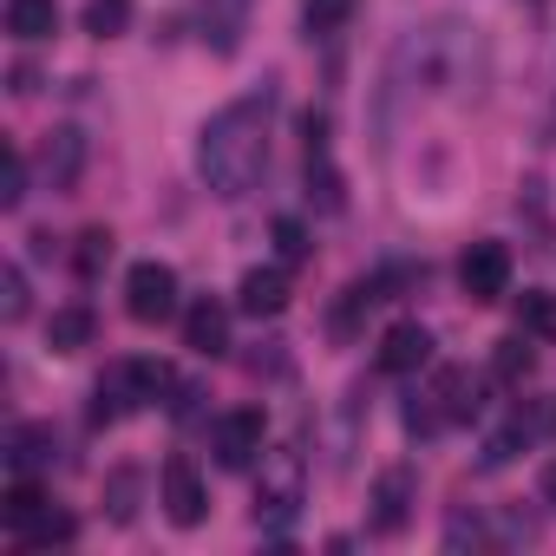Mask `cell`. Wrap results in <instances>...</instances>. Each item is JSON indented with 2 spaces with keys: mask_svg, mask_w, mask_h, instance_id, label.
Wrapping results in <instances>:
<instances>
[{
  "mask_svg": "<svg viewBox=\"0 0 556 556\" xmlns=\"http://www.w3.org/2000/svg\"><path fill=\"white\" fill-rule=\"evenodd\" d=\"M268 112H275V92L262 86V92L223 105V112L203 125V138H197V170H203V184H210L223 203H236V197H249V190L262 184V170H268Z\"/></svg>",
  "mask_w": 556,
  "mask_h": 556,
  "instance_id": "obj_1",
  "label": "cell"
},
{
  "mask_svg": "<svg viewBox=\"0 0 556 556\" xmlns=\"http://www.w3.org/2000/svg\"><path fill=\"white\" fill-rule=\"evenodd\" d=\"M157 393H177V380L164 367H151V361H112L99 374V387H92V426H118L138 406H151Z\"/></svg>",
  "mask_w": 556,
  "mask_h": 556,
  "instance_id": "obj_2",
  "label": "cell"
},
{
  "mask_svg": "<svg viewBox=\"0 0 556 556\" xmlns=\"http://www.w3.org/2000/svg\"><path fill=\"white\" fill-rule=\"evenodd\" d=\"M478 413V387L465 367H432V387L406 406V426L413 432H445V426H465Z\"/></svg>",
  "mask_w": 556,
  "mask_h": 556,
  "instance_id": "obj_3",
  "label": "cell"
},
{
  "mask_svg": "<svg viewBox=\"0 0 556 556\" xmlns=\"http://www.w3.org/2000/svg\"><path fill=\"white\" fill-rule=\"evenodd\" d=\"M302 497H308V465H302V452H289V445L262 452V484H255V523H289V517L302 510Z\"/></svg>",
  "mask_w": 556,
  "mask_h": 556,
  "instance_id": "obj_4",
  "label": "cell"
},
{
  "mask_svg": "<svg viewBox=\"0 0 556 556\" xmlns=\"http://www.w3.org/2000/svg\"><path fill=\"white\" fill-rule=\"evenodd\" d=\"M125 315L144 321V328L170 321V315H177V268H164V262H131V275H125Z\"/></svg>",
  "mask_w": 556,
  "mask_h": 556,
  "instance_id": "obj_5",
  "label": "cell"
},
{
  "mask_svg": "<svg viewBox=\"0 0 556 556\" xmlns=\"http://www.w3.org/2000/svg\"><path fill=\"white\" fill-rule=\"evenodd\" d=\"M210 445H216V465H223V471H249V465L262 458V445H268V419H262V406H236V413H223L216 432H210Z\"/></svg>",
  "mask_w": 556,
  "mask_h": 556,
  "instance_id": "obj_6",
  "label": "cell"
},
{
  "mask_svg": "<svg viewBox=\"0 0 556 556\" xmlns=\"http://www.w3.org/2000/svg\"><path fill=\"white\" fill-rule=\"evenodd\" d=\"M458 289L471 295V302H504L510 295V249L504 242H471L465 255H458Z\"/></svg>",
  "mask_w": 556,
  "mask_h": 556,
  "instance_id": "obj_7",
  "label": "cell"
},
{
  "mask_svg": "<svg viewBox=\"0 0 556 556\" xmlns=\"http://www.w3.org/2000/svg\"><path fill=\"white\" fill-rule=\"evenodd\" d=\"M164 517L177 530H197L210 517V491H203V478H197L190 458H164Z\"/></svg>",
  "mask_w": 556,
  "mask_h": 556,
  "instance_id": "obj_8",
  "label": "cell"
},
{
  "mask_svg": "<svg viewBox=\"0 0 556 556\" xmlns=\"http://www.w3.org/2000/svg\"><path fill=\"white\" fill-rule=\"evenodd\" d=\"M419 367H432V334H426L419 321H393V328L380 334V374L406 380V374H419Z\"/></svg>",
  "mask_w": 556,
  "mask_h": 556,
  "instance_id": "obj_9",
  "label": "cell"
},
{
  "mask_svg": "<svg viewBox=\"0 0 556 556\" xmlns=\"http://www.w3.org/2000/svg\"><path fill=\"white\" fill-rule=\"evenodd\" d=\"M413 491H419V484H413L406 465H393V471L374 478V530H380V536H400V530H406V517H413Z\"/></svg>",
  "mask_w": 556,
  "mask_h": 556,
  "instance_id": "obj_10",
  "label": "cell"
},
{
  "mask_svg": "<svg viewBox=\"0 0 556 556\" xmlns=\"http://www.w3.org/2000/svg\"><path fill=\"white\" fill-rule=\"evenodd\" d=\"M184 348L190 354H203V361H216V354H229V308L223 302H190L184 308Z\"/></svg>",
  "mask_w": 556,
  "mask_h": 556,
  "instance_id": "obj_11",
  "label": "cell"
},
{
  "mask_svg": "<svg viewBox=\"0 0 556 556\" xmlns=\"http://www.w3.org/2000/svg\"><path fill=\"white\" fill-rule=\"evenodd\" d=\"M236 302H242V315H255V321L282 315V308H289V268H249L242 289H236Z\"/></svg>",
  "mask_w": 556,
  "mask_h": 556,
  "instance_id": "obj_12",
  "label": "cell"
},
{
  "mask_svg": "<svg viewBox=\"0 0 556 556\" xmlns=\"http://www.w3.org/2000/svg\"><path fill=\"white\" fill-rule=\"evenodd\" d=\"M40 170H47V184H53V190H73V184H79V170H86V138H79L73 125H60V131H47V151H40Z\"/></svg>",
  "mask_w": 556,
  "mask_h": 556,
  "instance_id": "obj_13",
  "label": "cell"
},
{
  "mask_svg": "<svg viewBox=\"0 0 556 556\" xmlns=\"http://www.w3.org/2000/svg\"><path fill=\"white\" fill-rule=\"evenodd\" d=\"M53 452H60V439H53V426H40V419H27V426H14L8 432V465L14 471H47L53 465Z\"/></svg>",
  "mask_w": 556,
  "mask_h": 556,
  "instance_id": "obj_14",
  "label": "cell"
},
{
  "mask_svg": "<svg viewBox=\"0 0 556 556\" xmlns=\"http://www.w3.org/2000/svg\"><path fill=\"white\" fill-rule=\"evenodd\" d=\"M249 8H255V0H203V40L216 53H236L242 27H249Z\"/></svg>",
  "mask_w": 556,
  "mask_h": 556,
  "instance_id": "obj_15",
  "label": "cell"
},
{
  "mask_svg": "<svg viewBox=\"0 0 556 556\" xmlns=\"http://www.w3.org/2000/svg\"><path fill=\"white\" fill-rule=\"evenodd\" d=\"M8 34L14 40H53L60 34V0H8Z\"/></svg>",
  "mask_w": 556,
  "mask_h": 556,
  "instance_id": "obj_16",
  "label": "cell"
},
{
  "mask_svg": "<svg viewBox=\"0 0 556 556\" xmlns=\"http://www.w3.org/2000/svg\"><path fill=\"white\" fill-rule=\"evenodd\" d=\"M8 536H14L21 549H53V543H73V536H79V523H73L66 510H53V504H47L40 517H27V523H21V530H8Z\"/></svg>",
  "mask_w": 556,
  "mask_h": 556,
  "instance_id": "obj_17",
  "label": "cell"
},
{
  "mask_svg": "<svg viewBox=\"0 0 556 556\" xmlns=\"http://www.w3.org/2000/svg\"><path fill=\"white\" fill-rule=\"evenodd\" d=\"M92 308H60L53 315V328H47V341H53V354H79V348H92Z\"/></svg>",
  "mask_w": 556,
  "mask_h": 556,
  "instance_id": "obj_18",
  "label": "cell"
},
{
  "mask_svg": "<svg viewBox=\"0 0 556 556\" xmlns=\"http://www.w3.org/2000/svg\"><path fill=\"white\" fill-rule=\"evenodd\" d=\"M517 328H523L530 341H556V295L523 289V295H517Z\"/></svg>",
  "mask_w": 556,
  "mask_h": 556,
  "instance_id": "obj_19",
  "label": "cell"
},
{
  "mask_svg": "<svg viewBox=\"0 0 556 556\" xmlns=\"http://www.w3.org/2000/svg\"><path fill=\"white\" fill-rule=\"evenodd\" d=\"M40 510H47V491H40L27 471H21V478L8 484V497H0V523H8V530H21V523H27V517H40Z\"/></svg>",
  "mask_w": 556,
  "mask_h": 556,
  "instance_id": "obj_20",
  "label": "cell"
},
{
  "mask_svg": "<svg viewBox=\"0 0 556 556\" xmlns=\"http://www.w3.org/2000/svg\"><path fill=\"white\" fill-rule=\"evenodd\" d=\"M491 367H497V380H530V367H536V348H530V334L517 328V334H504L497 341V354H491Z\"/></svg>",
  "mask_w": 556,
  "mask_h": 556,
  "instance_id": "obj_21",
  "label": "cell"
},
{
  "mask_svg": "<svg viewBox=\"0 0 556 556\" xmlns=\"http://www.w3.org/2000/svg\"><path fill=\"white\" fill-rule=\"evenodd\" d=\"M530 439H536V426H530V419L517 413L510 426H497V432L484 439V465H491V471H497V465H510V458H517V452H523Z\"/></svg>",
  "mask_w": 556,
  "mask_h": 556,
  "instance_id": "obj_22",
  "label": "cell"
},
{
  "mask_svg": "<svg viewBox=\"0 0 556 556\" xmlns=\"http://www.w3.org/2000/svg\"><path fill=\"white\" fill-rule=\"evenodd\" d=\"M131 27V0H86V34L92 40H118Z\"/></svg>",
  "mask_w": 556,
  "mask_h": 556,
  "instance_id": "obj_23",
  "label": "cell"
},
{
  "mask_svg": "<svg viewBox=\"0 0 556 556\" xmlns=\"http://www.w3.org/2000/svg\"><path fill=\"white\" fill-rule=\"evenodd\" d=\"M361 0H302V14H308V34H341L354 21Z\"/></svg>",
  "mask_w": 556,
  "mask_h": 556,
  "instance_id": "obj_24",
  "label": "cell"
},
{
  "mask_svg": "<svg viewBox=\"0 0 556 556\" xmlns=\"http://www.w3.org/2000/svg\"><path fill=\"white\" fill-rule=\"evenodd\" d=\"M73 262H79V275L92 282V275H99V268L112 262V229H86V236H79V255H73Z\"/></svg>",
  "mask_w": 556,
  "mask_h": 556,
  "instance_id": "obj_25",
  "label": "cell"
},
{
  "mask_svg": "<svg viewBox=\"0 0 556 556\" xmlns=\"http://www.w3.org/2000/svg\"><path fill=\"white\" fill-rule=\"evenodd\" d=\"M275 249H282V262H308V229L295 216H275Z\"/></svg>",
  "mask_w": 556,
  "mask_h": 556,
  "instance_id": "obj_26",
  "label": "cell"
},
{
  "mask_svg": "<svg viewBox=\"0 0 556 556\" xmlns=\"http://www.w3.org/2000/svg\"><path fill=\"white\" fill-rule=\"evenodd\" d=\"M0 315H8V321H27V275H21V268L0 275Z\"/></svg>",
  "mask_w": 556,
  "mask_h": 556,
  "instance_id": "obj_27",
  "label": "cell"
},
{
  "mask_svg": "<svg viewBox=\"0 0 556 556\" xmlns=\"http://www.w3.org/2000/svg\"><path fill=\"white\" fill-rule=\"evenodd\" d=\"M27 203V157L8 151V184H0V210H21Z\"/></svg>",
  "mask_w": 556,
  "mask_h": 556,
  "instance_id": "obj_28",
  "label": "cell"
},
{
  "mask_svg": "<svg viewBox=\"0 0 556 556\" xmlns=\"http://www.w3.org/2000/svg\"><path fill=\"white\" fill-rule=\"evenodd\" d=\"M131 497H138V478H131V471H118V478H112V517H118V523L131 517Z\"/></svg>",
  "mask_w": 556,
  "mask_h": 556,
  "instance_id": "obj_29",
  "label": "cell"
},
{
  "mask_svg": "<svg viewBox=\"0 0 556 556\" xmlns=\"http://www.w3.org/2000/svg\"><path fill=\"white\" fill-rule=\"evenodd\" d=\"M543 504H556V465L543 471Z\"/></svg>",
  "mask_w": 556,
  "mask_h": 556,
  "instance_id": "obj_30",
  "label": "cell"
}]
</instances>
